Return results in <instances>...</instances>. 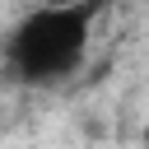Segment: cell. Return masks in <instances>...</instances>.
Instances as JSON below:
<instances>
[{
    "instance_id": "obj_1",
    "label": "cell",
    "mask_w": 149,
    "mask_h": 149,
    "mask_svg": "<svg viewBox=\"0 0 149 149\" xmlns=\"http://www.w3.org/2000/svg\"><path fill=\"white\" fill-rule=\"evenodd\" d=\"M98 0L84 5H37L23 14L9 33V65L28 84H56L74 74L88 56V33H93Z\"/></svg>"
},
{
    "instance_id": "obj_3",
    "label": "cell",
    "mask_w": 149,
    "mask_h": 149,
    "mask_svg": "<svg viewBox=\"0 0 149 149\" xmlns=\"http://www.w3.org/2000/svg\"><path fill=\"white\" fill-rule=\"evenodd\" d=\"M144 144H149V126H144Z\"/></svg>"
},
{
    "instance_id": "obj_2",
    "label": "cell",
    "mask_w": 149,
    "mask_h": 149,
    "mask_svg": "<svg viewBox=\"0 0 149 149\" xmlns=\"http://www.w3.org/2000/svg\"><path fill=\"white\" fill-rule=\"evenodd\" d=\"M42 5H84V0H42Z\"/></svg>"
}]
</instances>
